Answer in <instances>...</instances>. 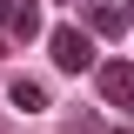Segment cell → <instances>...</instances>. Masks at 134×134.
Here are the masks:
<instances>
[{
    "instance_id": "obj_7",
    "label": "cell",
    "mask_w": 134,
    "mask_h": 134,
    "mask_svg": "<svg viewBox=\"0 0 134 134\" xmlns=\"http://www.w3.org/2000/svg\"><path fill=\"white\" fill-rule=\"evenodd\" d=\"M0 54H7V40H0Z\"/></svg>"
},
{
    "instance_id": "obj_10",
    "label": "cell",
    "mask_w": 134,
    "mask_h": 134,
    "mask_svg": "<svg viewBox=\"0 0 134 134\" xmlns=\"http://www.w3.org/2000/svg\"><path fill=\"white\" fill-rule=\"evenodd\" d=\"M60 7H67V0H60Z\"/></svg>"
},
{
    "instance_id": "obj_6",
    "label": "cell",
    "mask_w": 134,
    "mask_h": 134,
    "mask_svg": "<svg viewBox=\"0 0 134 134\" xmlns=\"http://www.w3.org/2000/svg\"><path fill=\"white\" fill-rule=\"evenodd\" d=\"M67 134H94V121L87 114H67Z\"/></svg>"
},
{
    "instance_id": "obj_5",
    "label": "cell",
    "mask_w": 134,
    "mask_h": 134,
    "mask_svg": "<svg viewBox=\"0 0 134 134\" xmlns=\"http://www.w3.org/2000/svg\"><path fill=\"white\" fill-rule=\"evenodd\" d=\"M7 100H14L20 114H47V87L40 81H7Z\"/></svg>"
},
{
    "instance_id": "obj_3",
    "label": "cell",
    "mask_w": 134,
    "mask_h": 134,
    "mask_svg": "<svg viewBox=\"0 0 134 134\" xmlns=\"http://www.w3.org/2000/svg\"><path fill=\"white\" fill-rule=\"evenodd\" d=\"M87 27L107 34V40H121V34L134 27V14H127V0H121V7H114V0H87Z\"/></svg>"
},
{
    "instance_id": "obj_9",
    "label": "cell",
    "mask_w": 134,
    "mask_h": 134,
    "mask_svg": "<svg viewBox=\"0 0 134 134\" xmlns=\"http://www.w3.org/2000/svg\"><path fill=\"white\" fill-rule=\"evenodd\" d=\"M121 134H134V127H121Z\"/></svg>"
},
{
    "instance_id": "obj_8",
    "label": "cell",
    "mask_w": 134,
    "mask_h": 134,
    "mask_svg": "<svg viewBox=\"0 0 134 134\" xmlns=\"http://www.w3.org/2000/svg\"><path fill=\"white\" fill-rule=\"evenodd\" d=\"M127 14H134V0H127Z\"/></svg>"
},
{
    "instance_id": "obj_1",
    "label": "cell",
    "mask_w": 134,
    "mask_h": 134,
    "mask_svg": "<svg viewBox=\"0 0 134 134\" xmlns=\"http://www.w3.org/2000/svg\"><path fill=\"white\" fill-rule=\"evenodd\" d=\"M94 87H100V100H107V107L134 114V67H127V60H107V67H94Z\"/></svg>"
},
{
    "instance_id": "obj_4",
    "label": "cell",
    "mask_w": 134,
    "mask_h": 134,
    "mask_svg": "<svg viewBox=\"0 0 134 134\" xmlns=\"http://www.w3.org/2000/svg\"><path fill=\"white\" fill-rule=\"evenodd\" d=\"M0 34H14V40H34V34H40V14H34V0H0Z\"/></svg>"
},
{
    "instance_id": "obj_2",
    "label": "cell",
    "mask_w": 134,
    "mask_h": 134,
    "mask_svg": "<svg viewBox=\"0 0 134 134\" xmlns=\"http://www.w3.org/2000/svg\"><path fill=\"white\" fill-rule=\"evenodd\" d=\"M47 54H54V67H67V74H81V67H94V40H87L81 27H60L47 40Z\"/></svg>"
}]
</instances>
